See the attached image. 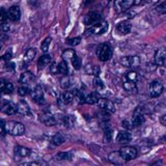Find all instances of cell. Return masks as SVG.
I'll use <instances>...</instances> for the list:
<instances>
[{"instance_id": "1", "label": "cell", "mask_w": 166, "mask_h": 166, "mask_svg": "<svg viewBox=\"0 0 166 166\" xmlns=\"http://www.w3.org/2000/svg\"><path fill=\"white\" fill-rule=\"evenodd\" d=\"M5 129H7V133L13 136H21L25 133L24 124L15 120H11L5 123Z\"/></svg>"}, {"instance_id": "2", "label": "cell", "mask_w": 166, "mask_h": 166, "mask_svg": "<svg viewBox=\"0 0 166 166\" xmlns=\"http://www.w3.org/2000/svg\"><path fill=\"white\" fill-rule=\"evenodd\" d=\"M0 111L7 115H14L18 112V106L11 101L0 99Z\"/></svg>"}, {"instance_id": "3", "label": "cell", "mask_w": 166, "mask_h": 166, "mask_svg": "<svg viewBox=\"0 0 166 166\" xmlns=\"http://www.w3.org/2000/svg\"><path fill=\"white\" fill-rule=\"evenodd\" d=\"M97 56L101 61H108L112 57V48L109 44H102L97 49Z\"/></svg>"}, {"instance_id": "4", "label": "cell", "mask_w": 166, "mask_h": 166, "mask_svg": "<svg viewBox=\"0 0 166 166\" xmlns=\"http://www.w3.org/2000/svg\"><path fill=\"white\" fill-rule=\"evenodd\" d=\"M107 29H108V23L100 21V22L96 23V24L90 26V28H88V30L86 32L94 33V34H103L107 31Z\"/></svg>"}, {"instance_id": "5", "label": "cell", "mask_w": 166, "mask_h": 166, "mask_svg": "<svg viewBox=\"0 0 166 166\" xmlns=\"http://www.w3.org/2000/svg\"><path fill=\"white\" fill-rule=\"evenodd\" d=\"M163 84L159 80H154L150 83V94L152 98H157L163 93Z\"/></svg>"}, {"instance_id": "6", "label": "cell", "mask_w": 166, "mask_h": 166, "mask_svg": "<svg viewBox=\"0 0 166 166\" xmlns=\"http://www.w3.org/2000/svg\"><path fill=\"white\" fill-rule=\"evenodd\" d=\"M120 155L123 156V158L126 160V161H130V160H133L136 158L137 156V150L133 146H124L120 150Z\"/></svg>"}, {"instance_id": "7", "label": "cell", "mask_w": 166, "mask_h": 166, "mask_svg": "<svg viewBox=\"0 0 166 166\" xmlns=\"http://www.w3.org/2000/svg\"><path fill=\"white\" fill-rule=\"evenodd\" d=\"M134 4V0H115L114 7L118 13H124L128 11L132 5Z\"/></svg>"}, {"instance_id": "8", "label": "cell", "mask_w": 166, "mask_h": 166, "mask_svg": "<svg viewBox=\"0 0 166 166\" xmlns=\"http://www.w3.org/2000/svg\"><path fill=\"white\" fill-rule=\"evenodd\" d=\"M120 62L124 67L134 68L140 64V59H139L138 56H124L120 59Z\"/></svg>"}, {"instance_id": "9", "label": "cell", "mask_w": 166, "mask_h": 166, "mask_svg": "<svg viewBox=\"0 0 166 166\" xmlns=\"http://www.w3.org/2000/svg\"><path fill=\"white\" fill-rule=\"evenodd\" d=\"M98 105H99V107L102 109V110L107 112V113H113V112H115V106L113 102H111L110 100L102 99V98H101L100 101L98 102Z\"/></svg>"}, {"instance_id": "10", "label": "cell", "mask_w": 166, "mask_h": 166, "mask_svg": "<svg viewBox=\"0 0 166 166\" xmlns=\"http://www.w3.org/2000/svg\"><path fill=\"white\" fill-rule=\"evenodd\" d=\"M30 97L37 103H45V101H44V91L41 85H37L33 90H30Z\"/></svg>"}, {"instance_id": "11", "label": "cell", "mask_w": 166, "mask_h": 166, "mask_svg": "<svg viewBox=\"0 0 166 166\" xmlns=\"http://www.w3.org/2000/svg\"><path fill=\"white\" fill-rule=\"evenodd\" d=\"M100 21H102V17H101V15L98 14V13H94V11H91V13L87 14L86 16L84 17L83 22H84L85 25L91 26V25L96 24V23H98V22H100Z\"/></svg>"}, {"instance_id": "12", "label": "cell", "mask_w": 166, "mask_h": 166, "mask_svg": "<svg viewBox=\"0 0 166 166\" xmlns=\"http://www.w3.org/2000/svg\"><path fill=\"white\" fill-rule=\"evenodd\" d=\"M30 154H31L30 150L25 146H21V145H17L14 150V155H15V159L16 160L26 158V157H28Z\"/></svg>"}, {"instance_id": "13", "label": "cell", "mask_w": 166, "mask_h": 166, "mask_svg": "<svg viewBox=\"0 0 166 166\" xmlns=\"http://www.w3.org/2000/svg\"><path fill=\"white\" fill-rule=\"evenodd\" d=\"M155 63L157 66H166V49H159L155 53Z\"/></svg>"}, {"instance_id": "14", "label": "cell", "mask_w": 166, "mask_h": 166, "mask_svg": "<svg viewBox=\"0 0 166 166\" xmlns=\"http://www.w3.org/2000/svg\"><path fill=\"white\" fill-rule=\"evenodd\" d=\"M145 118L142 114V111H141V108L140 107H137L136 110L134 112V115H133V120H132V124L134 127H139L141 126L142 124L144 123Z\"/></svg>"}, {"instance_id": "15", "label": "cell", "mask_w": 166, "mask_h": 166, "mask_svg": "<svg viewBox=\"0 0 166 166\" xmlns=\"http://www.w3.org/2000/svg\"><path fill=\"white\" fill-rule=\"evenodd\" d=\"M0 91L5 94H10L14 91V85L10 81L4 79H0Z\"/></svg>"}, {"instance_id": "16", "label": "cell", "mask_w": 166, "mask_h": 166, "mask_svg": "<svg viewBox=\"0 0 166 166\" xmlns=\"http://www.w3.org/2000/svg\"><path fill=\"white\" fill-rule=\"evenodd\" d=\"M7 17H8V19H11V21H19L21 18L20 7H17V5L11 7L7 11Z\"/></svg>"}, {"instance_id": "17", "label": "cell", "mask_w": 166, "mask_h": 166, "mask_svg": "<svg viewBox=\"0 0 166 166\" xmlns=\"http://www.w3.org/2000/svg\"><path fill=\"white\" fill-rule=\"evenodd\" d=\"M132 29V25L130 24L129 22H127V21H124V22L120 23L117 26H116V30L120 34H128L130 33V31H131Z\"/></svg>"}, {"instance_id": "18", "label": "cell", "mask_w": 166, "mask_h": 166, "mask_svg": "<svg viewBox=\"0 0 166 166\" xmlns=\"http://www.w3.org/2000/svg\"><path fill=\"white\" fill-rule=\"evenodd\" d=\"M40 120L44 124H46V126H55V124H57V120H56L53 115L48 114V113L42 114L40 117Z\"/></svg>"}, {"instance_id": "19", "label": "cell", "mask_w": 166, "mask_h": 166, "mask_svg": "<svg viewBox=\"0 0 166 166\" xmlns=\"http://www.w3.org/2000/svg\"><path fill=\"white\" fill-rule=\"evenodd\" d=\"M108 159H109V161H110L111 163H113V164H123V163L126 161L124 158H123V156L120 155V152H112L109 154V156H108Z\"/></svg>"}, {"instance_id": "20", "label": "cell", "mask_w": 166, "mask_h": 166, "mask_svg": "<svg viewBox=\"0 0 166 166\" xmlns=\"http://www.w3.org/2000/svg\"><path fill=\"white\" fill-rule=\"evenodd\" d=\"M17 106H18V113L22 114V115H29L31 113L29 105L25 101H20V102L17 104Z\"/></svg>"}, {"instance_id": "21", "label": "cell", "mask_w": 166, "mask_h": 166, "mask_svg": "<svg viewBox=\"0 0 166 166\" xmlns=\"http://www.w3.org/2000/svg\"><path fill=\"white\" fill-rule=\"evenodd\" d=\"M100 99H101L100 94L98 93V91H93V93L88 94L87 96H85V103L90 104V105H93V104H98Z\"/></svg>"}, {"instance_id": "22", "label": "cell", "mask_w": 166, "mask_h": 166, "mask_svg": "<svg viewBox=\"0 0 166 166\" xmlns=\"http://www.w3.org/2000/svg\"><path fill=\"white\" fill-rule=\"evenodd\" d=\"M131 139H132V136L128 131H120L117 134V137H116V140L117 142H120V143H128V142L131 141Z\"/></svg>"}, {"instance_id": "23", "label": "cell", "mask_w": 166, "mask_h": 166, "mask_svg": "<svg viewBox=\"0 0 166 166\" xmlns=\"http://www.w3.org/2000/svg\"><path fill=\"white\" fill-rule=\"evenodd\" d=\"M51 60H52V57H51V55H49V54H44L43 56H41L37 61L38 69L40 70L44 69L45 67H47L48 64L51 63Z\"/></svg>"}, {"instance_id": "24", "label": "cell", "mask_w": 166, "mask_h": 166, "mask_svg": "<svg viewBox=\"0 0 166 166\" xmlns=\"http://www.w3.org/2000/svg\"><path fill=\"white\" fill-rule=\"evenodd\" d=\"M33 80H34L33 74L30 72H24L20 76L19 81H20V83H22V84H29V83L32 82Z\"/></svg>"}, {"instance_id": "25", "label": "cell", "mask_w": 166, "mask_h": 166, "mask_svg": "<svg viewBox=\"0 0 166 166\" xmlns=\"http://www.w3.org/2000/svg\"><path fill=\"white\" fill-rule=\"evenodd\" d=\"M74 99V93L73 91H64L63 94H61L60 101L64 105H70L71 103H73Z\"/></svg>"}, {"instance_id": "26", "label": "cell", "mask_w": 166, "mask_h": 166, "mask_svg": "<svg viewBox=\"0 0 166 166\" xmlns=\"http://www.w3.org/2000/svg\"><path fill=\"white\" fill-rule=\"evenodd\" d=\"M124 88L128 91V93H131V94H134L137 91V85H136V82L129 81V80H124Z\"/></svg>"}, {"instance_id": "27", "label": "cell", "mask_w": 166, "mask_h": 166, "mask_svg": "<svg viewBox=\"0 0 166 166\" xmlns=\"http://www.w3.org/2000/svg\"><path fill=\"white\" fill-rule=\"evenodd\" d=\"M35 55H37V50H35L34 48H30V49H28L27 51L25 52L23 60H24L25 63H28V62H30V61L33 60V58L35 57Z\"/></svg>"}, {"instance_id": "28", "label": "cell", "mask_w": 166, "mask_h": 166, "mask_svg": "<svg viewBox=\"0 0 166 166\" xmlns=\"http://www.w3.org/2000/svg\"><path fill=\"white\" fill-rule=\"evenodd\" d=\"M101 72L100 68L98 66H91V64H87L85 67V73L88 74V75H94V76H99V74Z\"/></svg>"}, {"instance_id": "29", "label": "cell", "mask_w": 166, "mask_h": 166, "mask_svg": "<svg viewBox=\"0 0 166 166\" xmlns=\"http://www.w3.org/2000/svg\"><path fill=\"white\" fill-rule=\"evenodd\" d=\"M64 136L61 134V133H57V134H55L54 136L52 137L51 139V143L53 145H55V146H58V145H61L62 143L64 142Z\"/></svg>"}, {"instance_id": "30", "label": "cell", "mask_w": 166, "mask_h": 166, "mask_svg": "<svg viewBox=\"0 0 166 166\" xmlns=\"http://www.w3.org/2000/svg\"><path fill=\"white\" fill-rule=\"evenodd\" d=\"M93 83H94V88H96L98 91H103L104 90H105V84L103 83V81L101 80V78H100L99 76H96V77H94Z\"/></svg>"}, {"instance_id": "31", "label": "cell", "mask_w": 166, "mask_h": 166, "mask_svg": "<svg viewBox=\"0 0 166 166\" xmlns=\"http://www.w3.org/2000/svg\"><path fill=\"white\" fill-rule=\"evenodd\" d=\"M56 160H59V161H67V160H71L73 158V155L72 153H69V152H61V153H58L57 155L55 156Z\"/></svg>"}, {"instance_id": "32", "label": "cell", "mask_w": 166, "mask_h": 166, "mask_svg": "<svg viewBox=\"0 0 166 166\" xmlns=\"http://www.w3.org/2000/svg\"><path fill=\"white\" fill-rule=\"evenodd\" d=\"M73 93H74V99H75L79 104L85 103V96L83 94L82 91L75 90H73Z\"/></svg>"}, {"instance_id": "33", "label": "cell", "mask_w": 166, "mask_h": 166, "mask_svg": "<svg viewBox=\"0 0 166 166\" xmlns=\"http://www.w3.org/2000/svg\"><path fill=\"white\" fill-rule=\"evenodd\" d=\"M58 71L61 75H67L69 73V67H68V63L66 60H62L58 63Z\"/></svg>"}, {"instance_id": "34", "label": "cell", "mask_w": 166, "mask_h": 166, "mask_svg": "<svg viewBox=\"0 0 166 166\" xmlns=\"http://www.w3.org/2000/svg\"><path fill=\"white\" fill-rule=\"evenodd\" d=\"M112 139V129L110 126H106L104 128V140L105 142H110Z\"/></svg>"}, {"instance_id": "35", "label": "cell", "mask_w": 166, "mask_h": 166, "mask_svg": "<svg viewBox=\"0 0 166 166\" xmlns=\"http://www.w3.org/2000/svg\"><path fill=\"white\" fill-rule=\"evenodd\" d=\"M76 55V52L74 51L72 49H67L66 51L62 53V58H63V60H72L74 56Z\"/></svg>"}, {"instance_id": "36", "label": "cell", "mask_w": 166, "mask_h": 166, "mask_svg": "<svg viewBox=\"0 0 166 166\" xmlns=\"http://www.w3.org/2000/svg\"><path fill=\"white\" fill-rule=\"evenodd\" d=\"M62 123L64 124L66 127H72L74 123H75V118H74L73 115H67V116H63L62 118Z\"/></svg>"}, {"instance_id": "37", "label": "cell", "mask_w": 166, "mask_h": 166, "mask_svg": "<svg viewBox=\"0 0 166 166\" xmlns=\"http://www.w3.org/2000/svg\"><path fill=\"white\" fill-rule=\"evenodd\" d=\"M51 42H52V38L51 37H46L45 40H44L43 43H42L41 50L44 53H47V51L49 50V47H50V44H51Z\"/></svg>"}, {"instance_id": "38", "label": "cell", "mask_w": 166, "mask_h": 166, "mask_svg": "<svg viewBox=\"0 0 166 166\" xmlns=\"http://www.w3.org/2000/svg\"><path fill=\"white\" fill-rule=\"evenodd\" d=\"M71 85V80L70 78L68 77L67 75H63V77L60 79V86L61 88H63V90H67V88H69Z\"/></svg>"}, {"instance_id": "39", "label": "cell", "mask_w": 166, "mask_h": 166, "mask_svg": "<svg viewBox=\"0 0 166 166\" xmlns=\"http://www.w3.org/2000/svg\"><path fill=\"white\" fill-rule=\"evenodd\" d=\"M126 80H129V81H134L137 82L138 80V74L135 72V71H130L126 74Z\"/></svg>"}, {"instance_id": "40", "label": "cell", "mask_w": 166, "mask_h": 166, "mask_svg": "<svg viewBox=\"0 0 166 166\" xmlns=\"http://www.w3.org/2000/svg\"><path fill=\"white\" fill-rule=\"evenodd\" d=\"M71 61H72V64H73V67H74V69H75V70H80V69H81L82 61H81V59H80L77 55L74 56L73 59Z\"/></svg>"}, {"instance_id": "41", "label": "cell", "mask_w": 166, "mask_h": 166, "mask_svg": "<svg viewBox=\"0 0 166 166\" xmlns=\"http://www.w3.org/2000/svg\"><path fill=\"white\" fill-rule=\"evenodd\" d=\"M28 94H30V90H29L28 86L23 85V86H20L18 88V94H19L20 97H25V96H27Z\"/></svg>"}, {"instance_id": "42", "label": "cell", "mask_w": 166, "mask_h": 166, "mask_svg": "<svg viewBox=\"0 0 166 166\" xmlns=\"http://www.w3.org/2000/svg\"><path fill=\"white\" fill-rule=\"evenodd\" d=\"M81 43V37H73V38H68L67 40V44L68 45H70V46H78L79 44Z\"/></svg>"}, {"instance_id": "43", "label": "cell", "mask_w": 166, "mask_h": 166, "mask_svg": "<svg viewBox=\"0 0 166 166\" xmlns=\"http://www.w3.org/2000/svg\"><path fill=\"white\" fill-rule=\"evenodd\" d=\"M156 11H158V14L160 15H165L166 14V1L160 3L158 7H156Z\"/></svg>"}, {"instance_id": "44", "label": "cell", "mask_w": 166, "mask_h": 166, "mask_svg": "<svg viewBox=\"0 0 166 166\" xmlns=\"http://www.w3.org/2000/svg\"><path fill=\"white\" fill-rule=\"evenodd\" d=\"M50 73H52L53 75H56L57 73H59V71H58V64H56L55 62H52L51 66H50Z\"/></svg>"}, {"instance_id": "45", "label": "cell", "mask_w": 166, "mask_h": 166, "mask_svg": "<svg viewBox=\"0 0 166 166\" xmlns=\"http://www.w3.org/2000/svg\"><path fill=\"white\" fill-rule=\"evenodd\" d=\"M7 18V11L4 8H0V22H3Z\"/></svg>"}, {"instance_id": "46", "label": "cell", "mask_w": 166, "mask_h": 166, "mask_svg": "<svg viewBox=\"0 0 166 166\" xmlns=\"http://www.w3.org/2000/svg\"><path fill=\"white\" fill-rule=\"evenodd\" d=\"M7 134V129H5V123L2 120H0V136H4Z\"/></svg>"}, {"instance_id": "47", "label": "cell", "mask_w": 166, "mask_h": 166, "mask_svg": "<svg viewBox=\"0 0 166 166\" xmlns=\"http://www.w3.org/2000/svg\"><path fill=\"white\" fill-rule=\"evenodd\" d=\"M11 57H13V54H11V52H7V53H5V54L3 56H1L0 57V60H3V61H10Z\"/></svg>"}, {"instance_id": "48", "label": "cell", "mask_w": 166, "mask_h": 166, "mask_svg": "<svg viewBox=\"0 0 166 166\" xmlns=\"http://www.w3.org/2000/svg\"><path fill=\"white\" fill-rule=\"evenodd\" d=\"M121 124H123V127H124V128L127 129V130H130V129H132L133 127H134V126H132L133 124L130 123L129 120H123V123H121Z\"/></svg>"}, {"instance_id": "49", "label": "cell", "mask_w": 166, "mask_h": 166, "mask_svg": "<svg viewBox=\"0 0 166 166\" xmlns=\"http://www.w3.org/2000/svg\"><path fill=\"white\" fill-rule=\"evenodd\" d=\"M5 69L7 70H15V63L14 62L7 61V63L5 64Z\"/></svg>"}, {"instance_id": "50", "label": "cell", "mask_w": 166, "mask_h": 166, "mask_svg": "<svg viewBox=\"0 0 166 166\" xmlns=\"http://www.w3.org/2000/svg\"><path fill=\"white\" fill-rule=\"evenodd\" d=\"M1 30L3 32H7L8 30H10V25L5 24V23H4V24H2L1 25Z\"/></svg>"}, {"instance_id": "51", "label": "cell", "mask_w": 166, "mask_h": 166, "mask_svg": "<svg viewBox=\"0 0 166 166\" xmlns=\"http://www.w3.org/2000/svg\"><path fill=\"white\" fill-rule=\"evenodd\" d=\"M160 123L163 126H166V114H163L161 117H160Z\"/></svg>"}, {"instance_id": "52", "label": "cell", "mask_w": 166, "mask_h": 166, "mask_svg": "<svg viewBox=\"0 0 166 166\" xmlns=\"http://www.w3.org/2000/svg\"><path fill=\"white\" fill-rule=\"evenodd\" d=\"M40 162H27V163H23V165H40Z\"/></svg>"}, {"instance_id": "53", "label": "cell", "mask_w": 166, "mask_h": 166, "mask_svg": "<svg viewBox=\"0 0 166 166\" xmlns=\"http://www.w3.org/2000/svg\"><path fill=\"white\" fill-rule=\"evenodd\" d=\"M5 40H7V35L5 33L0 34V41H5Z\"/></svg>"}, {"instance_id": "54", "label": "cell", "mask_w": 166, "mask_h": 166, "mask_svg": "<svg viewBox=\"0 0 166 166\" xmlns=\"http://www.w3.org/2000/svg\"><path fill=\"white\" fill-rule=\"evenodd\" d=\"M143 2V0H134V4L135 5H139Z\"/></svg>"}, {"instance_id": "55", "label": "cell", "mask_w": 166, "mask_h": 166, "mask_svg": "<svg viewBox=\"0 0 166 166\" xmlns=\"http://www.w3.org/2000/svg\"><path fill=\"white\" fill-rule=\"evenodd\" d=\"M163 139H164V141L166 142V136H164V138H163Z\"/></svg>"}, {"instance_id": "56", "label": "cell", "mask_w": 166, "mask_h": 166, "mask_svg": "<svg viewBox=\"0 0 166 166\" xmlns=\"http://www.w3.org/2000/svg\"><path fill=\"white\" fill-rule=\"evenodd\" d=\"M0 50H1V46H0Z\"/></svg>"}, {"instance_id": "57", "label": "cell", "mask_w": 166, "mask_h": 166, "mask_svg": "<svg viewBox=\"0 0 166 166\" xmlns=\"http://www.w3.org/2000/svg\"><path fill=\"white\" fill-rule=\"evenodd\" d=\"M109 1H110V0H109Z\"/></svg>"}]
</instances>
